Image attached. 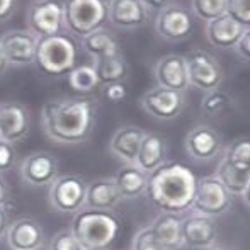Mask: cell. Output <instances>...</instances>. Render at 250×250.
<instances>
[{
    "instance_id": "cell-16",
    "label": "cell",
    "mask_w": 250,
    "mask_h": 250,
    "mask_svg": "<svg viewBox=\"0 0 250 250\" xmlns=\"http://www.w3.org/2000/svg\"><path fill=\"white\" fill-rule=\"evenodd\" d=\"M153 75L157 80V85L165 89L175 90V92L186 94L189 89L188 77V63L184 55H165L155 63Z\"/></svg>"
},
{
    "instance_id": "cell-32",
    "label": "cell",
    "mask_w": 250,
    "mask_h": 250,
    "mask_svg": "<svg viewBox=\"0 0 250 250\" xmlns=\"http://www.w3.org/2000/svg\"><path fill=\"white\" fill-rule=\"evenodd\" d=\"M223 157L228 158L238 168L250 170V140L238 138L231 142V145H228L227 150H225Z\"/></svg>"
},
{
    "instance_id": "cell-1",
    "label": "cell",
    "mask_w": 250,
    "mask_h": 250,
    "mask_svg": "<svg viewBox=\"0 0 250 250\" xmlns=\"http://www.w3.org/2000/svg\"><path fill=\"white\" fill-rule=\"evenodd\" d=\"M97 104L85 96L58 97L44 102L41 128L44 135L60 145L83 143L96 128Z\"/></svg>"
},
{
    "instance_id": "cell-4",
    "label": "cell",
    "mask_w": 250,
    "mask_h": 250,
    "mask_svg": "<svg viewBox=\"0 0 250 250\" xmlns=\"http://www.w3.org/2000/svg\"><path fill=\"white\" fill-rule=\"evenodd\" d=\"M77 62L79 44L68 33H58L38 40L34 65L44 75H68L77 66Z\"/></svg>"
},
{
    "instance_id": "cell-35",
    "label": "cell",
    "mask_w": 250,
    "mask_h": 250,
    "mask_svg": "<svg viewBox=\"0 0 250 250\" xmlns=\"http://www.w3.org/2000/svg\"><path fill=\"white\" fill-rule=\"evenodd\" d=\"M131 250H165V249L157 240V237L153 235V231H151L148 225V227L140 228L135 233L131 242Z\"/></svg>"
},
{
    "instance_id": "cell-17",
    "label": "cell",
    "mask_w": 250,
    "mask_h": 250,
    "mask_svg": "<svg viewBox=\"0 0 250 250\" xmlns=\"http://www.w3.org/2000/svg\"><path fill=\"white\" fill-rule=\"evenodd\" d=\"M150 19V12L142 0H109L107 21L123 31H133L143 27Z\"/></svg>"
},
{
    "instance_id": "cell-41",
    "label": "cell",
    "mask_w": 250,
    "mask_h": 250,
    "mask_svg": "<svg viewBox=\"0 0 250 250\" xmlns=\"http://www.w3.org/2000/svg\"><path fill=\"white\" fill-rule=\"evenodd\" d=\"M142 3L145 5V9L148 12H162L165 7H168L170 3H174V0H142Z\"/></svg>"
},
{
    "instance_id": "cell-5",
    "label": "cell",
    "mask_w": 250,
    "mask_h": 250,
    "mask_svg": "<svg viewBox=\"0 0 250 250\" xmlns=\"http://www.w3.org/2000/svg\"><path fill=\"white\" fill-rule=\"evenodd\" d=\"M107 22V0H63V24L70 36L82 40Z\"/></svg>"
},
{
    "instance_id": "cell-13",
    "label": "cell",
    "mask_w": 250,
    "mask_h": 250,
    "mask_svg": "<svg viewBox=\"0 0 250 250\" xmlns=\"http://www.w3.org/2000/svg\"><path fill=\"white\" fill-rule=\"evenodd\" d=\"M184 148L194 162H211L223 150V140L213 126L199 123L186 135Z\"/></svg>"
},
{
    "instance_id": "cell-8",
    "label": "cell",
    "mask_w": 250,
    "mask_h": 250,
    "mask_svg": "<svg viewBox=\"0 0 250 250\" xmlns=\"http://www.w3.org/2000/svg\"><path fill=\"white\" fill-rule=\"evenodd\" d=\"M26 29L38 38L65 33L62 0H33L26 10Z\"/></svg>"
},
{
    "instance_id": "cell-6",
    "label": "cell",
    "mask_w": 250,
    "mask_h": 250,
    "mask_svg": "<svg viewBox=\"0 0 250 250\" xmlns=\"http://www.w3.org/2000/svg\"><path fill=\"white\" fill-rule=\"evenodd\" d=\"M87 182L80 175H58L50 184L48 201L50 206L60 213H79L85 208Z\"/></svg>"
},
{
    "instance_id": "cell-28",
    "label": "cell",
    "mask_w": 250,
    "mask_h": 250,
    "mask_svg": "<svg viewBox=\"0 0 250 250\" xmlns=\"http://www.w3.org/2000/svg\"><path fill=\"white\" fill-rule=\"evenodd\" d=\"M235 109H237V101L227 90H209V92H204L203 99H201V111L208 118H225V116L235 112Z\"/></svg>"
},
{
    "instance_id": "cell-24",
    "label": "cell",
    "mask_w": 250,
    "mask_h": 250,
    "mask_svg": "<svg viewBox=\"0 0 250 250\" xmlns=\"http://www.w3.org/2000/svg\"><path fill=\"white\" fill-rule=\"evenodd\" d=\"M165 155H167V143H165L164 136L158 133H146L142 140L135 165L145 170L146 174H151L155 168L167 162Z\"/></svg>"
},
{
    "instance_id": "cell-20",
    "label": "cell",
    "mask_w": 250,
    "mask_h": 250,
    "mask_svg": "<svg viewBox=\"0 0 250 250\" xmlns=\"http://www.w3.org/2000/svg\"><path fill=\"white\" fill-rule=\"evenodd\" d=\"M146 131L136 125H125L118 128L109 142V151L125 165H135L138 150Z\"/></svg>"
},
{
    "instance_id": "cell-2",
    "label": "cell",
    "mask_w": 250,
    "mask_h": 250,
    "mask_svg": "<svg viewBox=\"0 0 250 250\" xmlns=\"http://www.w3.org/2000/svg\"><path fill=\"white\" fill-rule=\"evenodd\" d=\"M196 181L188 165L165 162L148 175L145 196L160 213L181 214L192 208Z\"/></svg>"
},
{
    "instance_id": "cell-33",
    "label": "cell",
    "mask_w": 250,
    "mask_h": 250,
    "mask_svg": "<svg viewBox=\"0 0 250 250\" xmlns=\"http://www.w3.org/2000/svg\"><path fill=\"white\" fill-rule=\"evenodd\" d=\"M48 250H85V249L77 240L73 231L70 228H65V230H60L53 235L50 244H48Z\"/></svg>"
},
{
    "instance_id": "cell-34",
    "label": "cell",
    "mask_w": 250,
    "mask_h": 250,
    "mask_svg": "<svg viewBox=\"0 0 250 250\" xmlns=\"http://www.w3.org/2000/svg\"><path fill=\"white\" fill-rule=\"evenodd\" d=\"M227 16L245 29L250 27V0H227Z\"/></svg>"
},
{
    "instance_id": "cell-47",
    "label": "cell",
    "mask_w": 250,
    "mask_h": 250,
    "mask_svg": "<svg viewBox=\"0 0 250 250\" xmlns=\"http://www.w3.org/2000/svg\"><path fill=\"white\" fill-rule=\"evenodd\" d=\"M89 250H96V249H89Z\"/></svg>"
},
{
    "instance_id": "cell-31",
    "label": "cell",
    "mask_w": 250,
    "mask_h": 250,
    "mask_svg": "<svg viewBox=\"0 0 250 250\" xmlns=\"http://www.w3.org/2000/svg\"><path fill=\"white\" fill-rule=\"evenodd\" d=\"M191 10L203 22H209L227 14V0H191Z\"/></svg>"
},
{
    "instance_id": "cell-14",
    "label": "cell",
    "mask_w": 250,
    "mask_h": 250,
    "mask_svg": "<svg viewBox=\"0 0 250 250\" xmlns=\"http://www.w3.org/2000/svg\"><path fill=\"white\" fill-rule=\"evenodd\" d=\"M19 174L21 179L33 188L50 186L58 177V158L51 151H33L21 162Z\"/></svg>"
},
{
    "instance_id": "cell-44",
    "label": "cell",
    "mask_w": 250,
    "mask_h": 250,
    "mask_svg": "<svg viewBox=\"0 0 250 250\" xmlns=\"http://www.w3.org/2000/svg\"><path fill=\"white\" fill-rule=\"evenodd\" d=\"M242 199H244V204L250 209V184L247 186V189L244 191V194H242Z\"/></svg>"
},
{
    "instance_id": "cell-19",
    "label": "cell",
    "mask_w": 250,
    "mask_h": 250,
    "mask_svg": "<svg viewBox=\"0 0 250 250\" xmlns=\"http://www.w3.org/2000/svg\"><path fill=\"white\" fill-rule=\"evenodd\" d=\"M29 133V111L21 102L0 104V140L9 143L21 142Z\"/></svg>"
},
{
    "instance_id": "cell-46",
    "label": "cell",
    "mask_w": 250,
    "mask_h": 250,
    "mask_svg": "<svg viewBox=\"0 0 250 250\" xmlns=\"http://www.w3.org/2000/svg\"><path fill=\"white\" fill-rule=\"evenodd\" d=\"M34 250H48V247H44V245H43V247H40V249H34Z\"/></svg>"
},
{
    "instance_id": "cell-23",
    "label": "cell",
    "mask_w": 250,
    "mask_h": 250,
    "mask_svg": "<svg viewBox=\"0 0 250 250\" xmlns=\"http://www.w3.org/2000/svg\"><path fill=\"white\" fill-rule=\"evenodd\" d=\"M150 228L165 250H179L184 247V240H182V218H179V214L160 213L150 223Z\"/></svg>"
},
{
    "instance_id": "cell-42",
    "label": "cell",
    "mask_w": 250,
    "mask_h": 250,
    "mask_svg": "<svg viewBox=\"0 0 250 250\" xmlns=\"http://www.w3.org/2000/svg\"><path fill=\"white\" fill-rule=\"evenodd\" d=\"M9 225H10L9 211H7V208H2V206H0V238L5 237Z\"/></svg>"
},
{
    "instance_id": "cell-15",
    "label": "cell",
    "mask_w": 250,
    "mask_h": 250,
    "mask_svg": "<svg viewBox=\"0 0 250 250\" xmlns=\"http://www.w3.org/2000/svg\"><path fill=\"white\" fill-rule=\"evenodd\" d=\"M182 240L184 247L194 250H209L218 242V228L214 218L203 216L192 211L182 218Z\"/></svg>"
},
{
    "instance_id": "cell-45",
    "label": "cell",
    "mask_w": 250,
    "mask_h": 250,
    "mask_svg": "<svg viewBox=\"0 0 250 250\" xmlns=\"http://www.w3.org/2000/svg\"><path fill=\"white\" fill-rule=\"evenodd\" d=\"M209 250H235L231 247H225V245H214V247H211Z\"/></svg>"
},
{
    "instance_id": "cell-18",
    "label": "cell",
    "mask_w": 250,
    "mask_h": 250,
    "mask_svg": "<svg viewBox=\"0 0 250 250\" xmlns=\"http://www.w3.org/2000/svg\"><path fill=\"white\" fill-rule=\"evenodd\" d=\"M5 238L10 250H34L44 245V230L34 218L22 216L10 221Z\"/></svg>"
},
{
    "instance_id": "cell-37",
    "label": "cell",
    "mask_w": 250,
    "mask_h": 250,
    "mask_svg": "<svg viewBox=\"0 0 250 250\" xmlns=\"http://www.w3.org/2000/svg\"><path fill=\"white\" fill-rule=\"evenodd\" d=\"M16 148L12 143L0 140V174H5L16 164Z\"/></svg>"
},
{
    "instance_id": "cell-40",
    "label": "cell",
    "mask_w": 250,
    "mask_h": 250,
    "mask_svg": "<svg viewBox=\"0 0 250 250\" xmlns=\"http://www.w3.org/2000/svg\"><path fill=\"white\" fill-rule=\"evenodd\" d=\"M10 204H12V194H10V188L7 184V181L2 177L0 174V206L2 208H7L9 209Z\"/></svg>"
},
{
    "instance_id": "cell-7",
    "label": "cell",
    "mask_w": 250,
    "mask_h": 250,
    "mask_svg": "<svg viewBox=\"0 0 250 250\" xmlns=\"http://www.w3.org/2000/svg\"><path fill=\"white\" fill-rule=\"evenodd\" d=\"M233 196L214 175H206L196 181V194L191 209L209 218L223 216L231 206Z\"/></svg>"
},
{
    "instance_id": "cell-10",
    "label": "cell",
    "mask_w": 250,
    "mask_h": 250,
    "mask_svg": "<svg viewBox=\"0 0 250 250\" xmlns=\"http://www.w3.org/2000/svg\"><path fill=\"white\" fill-rule=\"evenodd\" d=\"M142 109L158 121H172L186 105V94L155 85L140 97Z\"/></svg>"
},
{
    "instance_id": "cell-12",
    "label": "cell",
    "mask_w": 250,
    "mask_h": 250,
    "mask_svg": "<svg viewBox=\"0 0 250 250\" xmlns=\"http://www.w3.org/2000/svg\"><path fill=\"white\" fill-rule=\"evenodd\" d=\"M192 31L191 12L184 5L174 2L157 14L155 19V33L158 38L170 43L184 41Z\"/></svg>"
},
{
    "instance_id": "cell-27",
    "label": "cell",
    "mask_w": 250,
    "mask_h": 250,
    "mask_svg": "<svg viewBox=\"0 0 250 250\" xmlns=\"http://www.w3.org/2000/svg\"><path fill=\"white\" fill-rule=\"evenodd\" d=\"M214 177L225 186V189L231 196H242L250 184V170L238 168L223 155H221V160L216 167V172H214Z\"/></svg>"
},
{
    "instance_id": "cell-38",
    "label": "cell",
    "mask_w": 250,
    "mask_h": 250,
    "mask_svg": "<svg viewBox=\"0 0 250 250\" xmlns=\"http://www.w3.org/2000/svg\"><path fill=\"white\" fill-rule=\"evenodd\" d=\"M19 0H0V24L7 22L16 14Z\"/></svg>"
},
{
    "instance_id": "cell-9",
    "label": "cell",
    "mask_w": 250,
    "mask_h": 250,
    "mask_svg": "<svg viewBox=\"0 0 250 250\" xmlns=\"http://www.w3.org/2000/svg\"><path fill=\"white\" fill-rule=\"evenodd\" d=\"M184 56L188 63L189 87L203 92L220 89L223 83V68L213 55L204 50H192Z\"/></svg>"
},
{
    "instance_id": "cell-3",
    "label": "cell",
    "mask_w": 250,
    "mask_h": 250,
    "mask_svg": "<svg viewBox=\"0 0 250 250\" xmlns=\"http://www.w3.org/2000/svg\"><path fill=\"white\" fill-rule=\"evenodd\" d=\"M70 230L85 250H105L112 245L121 231V221L112 211L80 209L75 213Z\"/></svg>"
},
{
    "instance_id": "cell-25",
    "label": "cell",
    "mask_w": 250,
    "mask_h": 250,
    "mask_svg": "<svg viewBox=\"0 0 250 250\" xmlns=\"http://www.w3.org/2000/svg\"><path fill=\"white\" fill-rule=\"evenodd\" d=\"M148 175L136 165H123L114 175V182L123 199H136L145 196Z\"/></svg>"
},
{
    "instance_id": "cell-36",
    "label": "cell",
    "mask_w": 250,
    "mask_h": 250,
    "mask_svg": "<svg viewBox=\"0 0 250 250\" xmlns=\"http://www.w3.org/2000/svg\"><path fill=\"white\" fill-rule=\"evenodd\" d=\"M102 96L105 97V101L112 102V104H121L128 97V87L126 82H116L109 83V85L102 87Z\"/></svg>"
},
{
    "instance_id": "cell-39",
    "label": "cell",
    "mask_w": 250,
    "mask_h": 250,
    "mask_svg": "<svg viewBox=\"0 0 250 250\" xmlns=\"http://www.w3.org/2000/svg\"><path fill=\"white\" fill-rule=\"evenodd\" d=\"M235 51L238 53V56H242L244 60L250 62V27L245 29V33L242 34L240 41H238L237 46H235Z\"/></svg>"
},
{
    "instance_id": "cell-21",
    "label": "cell",
    "mask_w": 250,
    "mask_h": 250,
    "mask_svg": "<svg viewBox=\"0 0 250 250\" xmlns=\"http://www.w3.org/2000/svg\"><path fill=\"white\" fill-rule=\"evenodd\" d=\"M244 33L245 27L240 26L237 21H233L227 14L206 22V29H204L209 44H213L214 48H220V50H235Z\"/></svg>"
},
{
    "instance_id": "cell-30",
    "label": "cell",
    "mask_w": 250,
    "mask_h": 250,
    "mask_svg": "<svg viewBox=\"0 0 250 250\" xmlns=\"http://www.w3.org/2000/svg\"><path fill=\"white\" fill-rule=\"evenodd\" d=\"M68 83L77 94L87 96L101 87L94 65H77L68 73Z\"/></svg>"
},
{
    "instance_id": "cell-11",
    "label": "cell",
    "mask_w": 250,
    "mask_h": 250,
    "mask_svg": "<svg viewBox=\"0 0 250 250\" xmlns=\"http://www.w3.org/2000/svg\"><path fill=\"white\" fill-rule=\"evenodd\" d=\"M40 38L27 29H10L0 36V48L9 65L29 66L36 62V50Z\"/></svg>"
},
{
    "instance_id": "cell-29",
    "label": "cell",
    "mask_w": 250,
    "mask_h": 250,
    "mask_svg": "<svg viewBox=\"0 0 250 250\" xmlns=\"http://www.w3.org/2000/svg\"><path fill=\"white\" fill-rule=\"evenodd\" d=\"M80 46H82V50L87 55L92 56V60L112 55L116 51H121V48H119L118 41L114 40V36L109 31H105L104 27L90 33L89 36L82 38L80 40Z\"/></svg>"
},
{
    "instance_id": "cell-26",
    "label": "cell",
    "mask_w": 250,
    "mask_h": 250,
    "mask_svg": "<svg viewBox=\"0 0 250 250\" xmlns=\"http://www.w3.org/2000/svg\"><path fill=\"white\" fill-rule=\"evenodd\" d=\"M92 65L96 68L101 87L116 82H126V79L129 77V66L123 51H116L112 55L94 60Z\"/></svg>"
},
{
    "instance_id": "cell-43",
    "label": "cell",
    "mask_w": 250,
    "mask_h": 250,
    "mask_svg": "<svg viewBox=\"0 0 250 250\" xmlns=\"http://www.w3.org/2000/svg\"><path fill=\"white\" fill-rule=\"evenodd\" d=\"M9 62H7V58H5V55H3V51H2V48H0V77L3 75V73L7 72V68H9Z\"/></svg>"
},
{
    "instance_id": "cell-22",
    "label": "cell",
    "mask_w": 250,
    "mask_h": 250,
    "mask_svg": "<svg viewBox=\"0 0 250 250\" xmlns=\"http://www.w3.org/2000/svg\"><path fill=\"white\" fill-rule=\"evenodd\" d=\"M119 189L114 182V177L96 179L90 184H87L85 194V208L87 209L99 211H112L121 201Z\"/></svg>"
}]
</instances>
